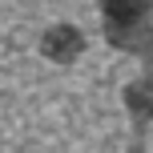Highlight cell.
<instances>
[{"instance_id":"obj_1","label":"cell","mask_w":153,"mask_h":153,"mask_svg":"<svg viewBox=\"0 0 153 153\" xmlns=\"http://www.w3.org/2000/svg\"><path fill=\"white\" fill-rule=\"evenodd\" d=\"M101 4H105V16H109V32L121 36V28H133V24L145 20L153 0H101Z\"/></svg>"}]
</instances>
